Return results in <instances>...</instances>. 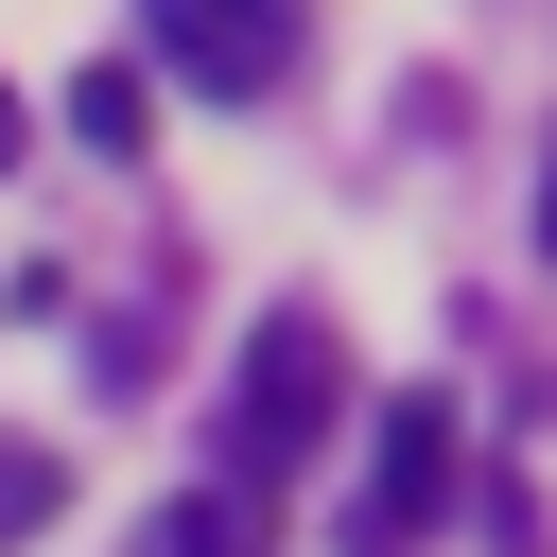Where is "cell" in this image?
I'll return each mask as SVG.
<instances>
[{"label":"cell","instance_id":"ba28073f","mask_svg":"<svg viewBox=\"0 0 557 557\" xmlns=\"http://www.w3.org/2000/svg\"><path fill=\"white\" fill-rule=\"evenodd\" d=\"M540 244H557V174H540Z\"/></svg>","mask_w":557,"mask_h":557},{"label":"cell","instance_id":"3957f363","mask_svg":"<svg viewBox=\"0 0 557 557\" xmlns=\"http://www.w3.org/2000/svg\"><path fill=\"white\" fill-rule=\"evenodd\" d=\"M157 52L209 87V104H261L296 70V0H157Z\"/></svg>","mask_w":557,"mask_h":557},{"label":"cell","instance_id":"277c9868","mask_svg":"<svg viewBox=\"0 0 557 557\" xmlns=\"http://www.w3.org/2000/svg\"><path fill=\"white\" fill-rule=\"evenodd\" d=\"M139 557H261V505H244V487H174V505L139 522Z\"/></svg>","mask_w":557,"mask_h":557},{"label":"cell","instance_id":"52a82bcc","mask_svg":"<svg viewBox=\"0 0 557 557\" xmlns=\"http://www.w3.org/2000/svg\"><path fill=\"white\" fill-rule=\"evenodd\" d=\"M17 139H35V122H17V87H0V157H17Z\"/></svg>","mask_w":557,"mask_h":557},{"label":"cell","instance_id":"5b68a950","mask_svg":"<svg viewBox=\"0 0 557 557\" xmlns=\"http://www.w3.org/2000/svg\"><path fill=\"white\" fill-rule=\"evenodd\" d=\"M70 139H104V157H139V139H157V87H139L122 52H104V70H70Z\"/></svg>","mask_w":557,"mask_h":557},{"label":"cell","instance_id":"6da1fadb","mask_svg":"<svg viewBox=\"0 0 557 557\" xmlns=\"http://www.w3.org/2000/svg\"><path fill=\"white\" fill-rule=\"evenodd\" d=\"M331 400H348L331 313L244 331V366H226V487H296V470H313V435H331Z\"/></svg>","mask_w":557,"mask_h":557},{"label":"cell","instance_id":"8992f818","mask_svg":"<svg viewBox=\"0 0 557 557\" xmlns=\"http://www.w3.org/2000/svg\"><path fill=\"white\" fill-rule=\"evenodd\" d=\"M52 505H70V470H52V453H0V540H35Z\"/></svg>","mask_w":557,"mask_h":557},{"label":"cell","instance_id":"7a4b0ae2","mask_svg":"<svg viewBox=\"0 0 557 557\" xmlns=\"http://www.w3.org/2000/svg\"><path fill=\"white\" fill-rule=\"evenodd\" d=\"M453 470H470V418H453V400H383V453H366L348 557H418V540H435V505H453Z\"/></svg>","mask_w":557,"mask_h":557}]
</instances>
